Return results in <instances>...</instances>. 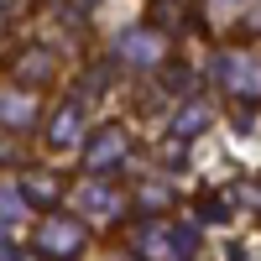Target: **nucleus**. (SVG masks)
I'll list each match as a JSON object with an SVG mask.
<instances>
[{"label":"nucleus","instance_id":"nucleus-1","mask_svg":"<svg viewBox=\"0 0 261 261\" xmlns=\"http://www.w3.org/2000/svg\"><path fill=\"white\" fill-rule=\"evenodd\" d=\"M37 251H42V256H58V261L79 256V251H84V225H73V220H47V225L37 230Z\"/></svg>","mask_w":261,"mask_h":261},{"label":"nucleus","instance_id":"nucleus-2","mask_svg":"<svg viewBox=\"0 0 261 261\" xmlns=\"http://www.w3.org/2000/svg\"><path fill=\"white\" fill-rule=\"evenodd\" d=\"M115 157H125V130H120V125H105L99 136L89 141V151H84V167L99 172V167H110Z\"/></svg>","mask_w":261,"mask_h":261},{"label":"nucleus","instance_id":"nucleus-3","mask_svg":"<svg viewBox=\"0 0 261 261\" xmlns=\"http://www.w3.org/2000/svg\"><path fill=\"white\" fill-rule=\"evenodd\" d=\"M120 53L130 58V63H141V68H151V63H162V53H167V42L157 37V32H125L120 37Z\"/></svg>","mask_w":261,"mask_h":261},{"label":"nucleus","instance_id":"nucleus-4","mask_svg":"<svg viewBox=\"0 0 261 261\" xmlns=\"http://www.w3.org/2000/svg\"><path fill=\"white\" fill-rule=\"evenodd\" d=\"M79 120H84V105H68V110L58 115V125H53V146H73V136H79Z\"/></svg>","mask_w":261,"mask_h":261},{"label":"nucleus","instance_id":"nucleus-5","mask_svg":"<svg viewBox=\"0 0 261 261\" xmlns=\"http://www.w3.org/2000/svg\"><path fill=\"white\" fill-rule=\"evenodd\" d=\"M120 199H115V193H105V183H89V193H84V209H89V214H110Z\"/></svg>","mask_w":261,"mask_h":261},{"label":"nucleus","instance_id":"nucleus-6","mask_svg":"<svg viewBox=\"0 0 261 261\" xmlns=\"http://www.w3.org/2000/svg\"><path fill=\"white\" fill-rule=\"evenodd\" d=\"M0 115H6V120H16V125H27V120H32L27 94H6V99H0Z\"/></svg>","mask_w":261,"mask_h":261},{"label":"nucleus","instance_id":"nucleus-7","mask_svg":"<svg viewBox=\"0 0 261 261\" xmlns=\"http://www.w3.org/2000/svg\"><path fill=\"white\" fill-rule=\"evenodd\" d=\"M21 188H27V204H53V178H27V183H21Z\"/></svg>","mask_w":261,"mask_h":261},{"label":"nucleus","instance_id":"nucleus-8","mask_svg":"<svg viewBox=\"0 0 261 261\" xmlns=\"http://www.w3.org/2000/svg\"><path fill=\"white\" fill-rule=\"evenodd\" d=\"M204 115H209L204 105H193V110H183L178 120H172V130H193V125H204Z\"/></svg>","mask_w":261,"mask_h":261}]
</instances>
